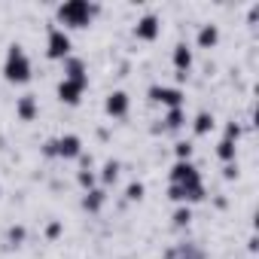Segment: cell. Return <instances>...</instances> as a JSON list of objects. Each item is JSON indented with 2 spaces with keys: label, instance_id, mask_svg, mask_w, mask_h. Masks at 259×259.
Here are the masks:
<instances>
[{
  "label": "cell",
  "instance_id": "6da1fadb",
  "mask_svg": "<svg viewBox=\"0 0 259 259\" xmlns=\"http://www.w3.org/2000/svg\"><path fill=\"white\" fill-rule=\"evenodd\" d=\"M31 76H34V67H31V58H28L25 46L13 43L7 49V58H4V79L13 82V85H25Z\"/></svg>",
  "mask_w": 259,
  "mask_h": 259
},
{
  "label": "cell",
  "instance_id": "7a4b0ae2",
  "mask_svg": "<svg viewBox=\"0 0 259 259\" xmlns=\"http://www.w3.org/2000/svg\"><path fill=\"white\" fill-rule=\"evenodd\" d=\"M98 4H89V0H67V4L58 7V22L64 28H89L92 19L98 16Z\"/></svg>",
  "mask_w": 259,
  "mask_h": 259
},
{
  "label": "cell",
  "instance_id": "3957f363",
  "mask_svg": "<svg viewBox=\"0 0 259 259\" xmlns=\"http://www.w3.org/2000/svg\"><path fill=\"white\" fill-rule=\"evenodd\" d=\"M73 55V40L61 25H49L46 31V58L52 61H67Z\"/></svg>",
  "mask_w": 259,
  "mask_h": 259
},
{
  "label": "cell",
  "instance_id": "277c9868",
  "mask_svg": "<svg viewBox=\"0 0 259 259\" xmlns=\"http://www.w3.org/2000/svg\"><path fill=\"white\" fill-rule=\"evenodd\" d=\"M147 98H150L153 104H162L165 110H177V107H183V101H186L183 89H177V85H162V82L150 85Z\"/></svg>",
  "mask_w": 259,
  "mask_h": 259
},
{
  "label": "cell",
  "instance_id": "5b68a950",
  "mask_svg": "<svg viewBox=\"0 0 259 259\" xmlns=\"http://www.w3.org/2000/svg\"><path fill=\"white\" fill-rule=\"evenodd\" d=\"M168 180H171V186H201V174H198L195 162H174Z\"/></svg>",
  "mask_w": 259,
  "mask_h": 259
},
{
  "label": "cell",
  "instance_id": "8992f818",
  "mask_svg": "<svg viewBox=\"0 0 259 259\" xmlns=\"http://www.w3.org/2000/svg\"><path fill=\"white\" fill-rule=\"evenodd\" d=\"M128 110H132V98H128V92L116 89V92L107 95V101H104V113H107L110 119H125Z\"/></svg>",
  "mask_w": 259,
  "mask_h": 259
},
{
  "label": "cell",
  "instance_id": "52a82bcc",
  "mask_svg": "<svg viewBox=\"0 0 259 259\" xmlns=\"http://www.w3.org/2000/svg\"><path fill=\"white\" fill-rule=\"evenodd\" d=\"M159 34H162V19L156 13H147V16L138 19V25H135V37L138 40L153 43V40H159Z\"/></svg>",
  "mask_w": 259,
  "mask_h": 259
},
{
  "label": "cell",
  "instance_id": "ba28073f",
  "mask_svg": "<svg viewBox=\"0 0 259 259\" xmlns=\"http://www.w3.org/2000/svg\"><path fill=\"white\" fill-rule=\"evenodd\" d=\"M79 156H82V138L79 135H61V138H55V159L70 162V159H79Z\"/></svg>",
  "mask_w": 259,
  "mask_h": 259
},
{
  "label": "cell",
  "instance_id": "9c48e42d",
  "mask_svg": "<svg viewBox=\"0 0 259 259\" xmlns=\"http://www.w3.org/2000/svg\"><path fill=\"white\" fill-rule=\"evenodd\" d=\"M85 89H89V85H82V82H73V79H64V76H61V82H58L55 95H58V101H61V104H67V107H76V104L82 101Z\"/></svg>",
  "mask_w": 259,
  "mask_h": 259
},
{
  "label": "cell",
  "instance_id": "30bf717a",
  "mask_svg": "<svg viewBox=\"0 0 259 259\" xmlns=\"http://www.w3.org/2000/svg\"><path fill=\"white\" fill-rule=\"evenodd\" d=\"M168 198L174 201V204H195V201H201L204 198V183L201 186H168Z\"/></svg>",
  "mask_w": 259,
  "mask_h": 259
},
{
  "label": "cell",
  "instance_id": "8fae6325",
  "mask_svg": "<svg viewBox=\"0 0 259 259\" xmlns=\"http://www.w3.org/2000/svg\"><path fill=\"white\" fill-rule=\"evenodd\" d=\"M171 64H174V70H177V79H186L189 70H192V49H189L186 43H177L174 52H171Z\"/></svg>",
  "mask_w": 259,
  "mask_h": 259
},
{
  "label": "cell",
  "instance_id": "7c38bea8",
  "mask_svg": "<svg viewBox=\"0 0 259 259\" xmlns=\"http://www.w3.org/2000/svg\"><path fill=\"white\" fill-rule=\"evenodd\" d=\"M16 116H19V122H34V119L40 116V101H37V95H22V98L16 101Z\"/></svg>",
  "mask_w": 259,
  "mask_h": 259
},
{
  "label": "cell",
  "instance_id": "4fadbf2b",
  "mask_svg": "<svg viewBox=\"0 0 259 259\" xmlns=\"http://www.w3.org/2000/svg\"><path fill=\"white\" fill-rule=\"evenodd\" d=\"M82 210L85 213H101V207L107 204V189L104 186H95V189H89V192H82Z\"/></svg>",
  "mask_w": 259,
  "mask_h": 259
},
{
  "label": "cell",
  "instance_id": "5bb4252c",
  "mask_svg": "<svg viewBox=\"0 0 259 259\" xmlns=\"http://www.w3.org/2000/svg\"><path fill=\"white\" fill-rule=\"evenodd\" d=\"M64 79H73V82L89 85V70H85V61H82V58H76V55H70V58L64 61Z\"/></svg>",
  "mask_w": 259,
  "mask_h": 259
},
{
  "label": "cell",
  "instance_id": "9a60e30c",
  "mask_svg": "<svg viewBox=\"0 0 259 259\" xmlns=\"http://www.w3.org/2000/svg\"><path fill=\"white\" fill-rule=\"evenodd\" d=\"M183 125H186V110L177 107V110H168V113H165V119H162V125H159V132H180Z\"/></svg>",
  "mask_w": 259,
  "mask_h": 259
},
{
  "label": "cell",
  "instance_id": "2e32d148",
  "mask_svg": "<svg viewBox=\"0 0 259 259\" xmlns=\"http://www.w3.org/2000/svg\"><path fill=\"white\" fill-rule=\"evenodd\" d=\"M195 43H198V49H213L217 43H220V28L217 25H201L198 28V37H195Z\"/></svg>",
  "mask_w": 259,
  "mask_h": 259
},
{
  "label": "cell",
  "instance_id": "e0dca14e",
  "mask_svg": "<svg viewBox=\"0 0 259 259\" xmlns=\"http://www.w3.org/2000/svg\"><path fill=\"white\" fill-rule=\"evenodd\" d=\"M119 174H122V162H119V159H107L104 168H101V174H98V180H101L104 189H107V186L119 183Z\"/></svg>",
  "mask_w": 259,
  "mask_h": 259
},
{
  "label": "cell",
  "instance_id": "ac0fdd59",
  "mask_svg": "<svg viewBox=\"0 0 259 259\" xmlns=\"http://www.w3.org/2000/svg\"><path fill=\"white\" fill-rule=\"evenodd\" d=\"M210 132H213V113H207V110L195 113V119H192V135L195 138H204Z\"/></svg>",
  "mask_w": 259,
  "mask_h": 259
},
{
  "label": "cell",
  "instance_id": "d6986e66",
  "mask_svg": "<svg viewBox=\"0 0 259 259\" xmlns=\"http://www.w3.org/2000/svg\"><path fill=\"white\" fill-rule=\"evenodd\" d=\"M217 159H220L223 165H232V162L238 159V144H232V141H220V144H217Z\"/></svg>",
  "mask_w": 259,
  "mask_h": 259
},
{
  "label": "cell",
  "instance_id": "ffe728a7",
  "mask_svg": "<svg viewBox=\"0 0 259 259\" xmlns=\"http://www.w3.org/2000/svg\"><path fill=\"white\" fill-rule=\"evenodd\" d=\"M76 183L82 186V192L95 189V186H98V174H95V168H79V171H76Z\"/></svg>",
  "mask_w": 259,
  "mask_h": 259
},
{
  "label": "cell",
  "instance_id": "44dd1931",
  "mask_svg": "<svg viewBox=\"0 0 259 259\" xmlns=\"http://www.w3.org/2000/svg\"><path fill=\"white\" fill-rule=\"evenodd\" d=\"M171 223H174L177 229L189 226V223H192V207H186V204H177V210L171 213Z\"/></svg>",
  "mask_w": 259,
  "mask_h": 259
},
{
  "label": "cell",
  "instance_id": "7402d4cb",
  "mask_svg": "<svg viewBox=\"0 0 259 259\" xmlns=\"http://www.w3.org/2000/svg\"><path fill=\"white\" fill-rule=\"evenodd\" d=\"M25 238H28V229H25V226H10V229H7V244H10V247H22Z\"/></svg>",
  "mask_w": 259,
  "mask_h": 259
},
{
  "label": "cell",
  "instance_id": "603a6c76",
  "mask_svg": "<svg viewBox=\"0 0 259 259\" xmlns=\"http://www.w3.org/2000/svg\"><path fill=\"white\" fill-rule=\"evenodd\" d=\"M144 195H147V186H144L141 180H132V183L125 186V198H128V201H141Z\"/></svg>",
  "mask_w": 259,
  "mask_h": 259
},
{
  "label": "cell",
  "instance_id": "cb8c5ba5",
  "mask_svg": "<svg viewBox=\"0 0 259 259\" xmlns=\"http://www.w3.org/2000/svg\"><path fill=\"white\" fill-rule=\"evenodd\" d=\"M192 153H195V147H192L189 141H177V144H174V156H177V162H192Z\"/></svg>",
  "mask_w": 259,
  "mask_h": 259
},
{
  "label": "cell",
  "instance_id": "d4e9b609",
  "mask_svg": "<svg viewBox=\"0 0 259 259\" xmlns=\"http://www.w3.org/2000/svg\"><path fill=\"white\" fill-rule=\"evenodd\" d=\"M238 138H241V125H238V122H226V135H223V141L238 144Z\"/></svg>",
  "mask_w": 259,
  "mask_h": 259
},
{
  "label": "cell",
  "instance_id": "484cf974",
  "mask_svg": "<svg viewBox=\"0 0 259 259\" xmlns=\"http://www.w3.org/2000/svg\"><path fill=\"white\" fill-rule=\"evenodd\" d=\"M61 232H64V226H61V223H58V220H52V223H49V226H46V238H49V241H55V238H58V235H61Z\"/></svg>",
  "mask_w": 259,
  "mask_h": 259
},
{
  "label": "cell",
  "instance_id": "4316f807",
  "mask_svg": "<svg viewBox=\"0 0 259 259\" xmlns=\"http://www.w3.org/2000/svg\"><path fill=\"white\" fill-rule=\"evenodd\" d=\"M223 177H226V180H235V177H238V165H235V162H232V165H223Z\"/></svg>",
  "mask_w": 259,
  "mask_h": 259
},
{
  "label": "cell",
  "instance_id": "83f0119b",
  "mask_svg": "<svg viewBox=\"0 0 259 259\" xmlns=\"http://www.w3.org/2000/svg\"><path fill=\"white\" fill-rule=\"evenodd\" d=\"M43 156H49V159H55V138L43 144Z\"/></svg>",
  "mask_w": 259,
  "mask_h": 259
},
{
  "label": "cell",
  "instance_id": "f1b7e54d",
  "mask_svg": "<svg viewBox=\"0 0 259 259\" xmlns=\"http://www.w3.org/2000/svg\"><path fill=\"white\" fill-rule=\"evenodd\" d=\"M256 247H259V244H256V235H250V241H247V250H250V253H256Z\"/></svg>",
  "mask_w": 259,
  "mask_h": 259
},
{
  "label": "cell",
  "instance_id": "f546056e",
  "mask_svg": "<svg viewBox=\"0 0 259 259\" xmlns=\"http://www.w3.org/2000/svg\"><path fill=\"white\" fill-rule=\"evenodd\" d=\"M0 195H4V186H0Z\"/></svg>",
  "mask_w": 259,
  "mask_h": 259
}]
</instances>
